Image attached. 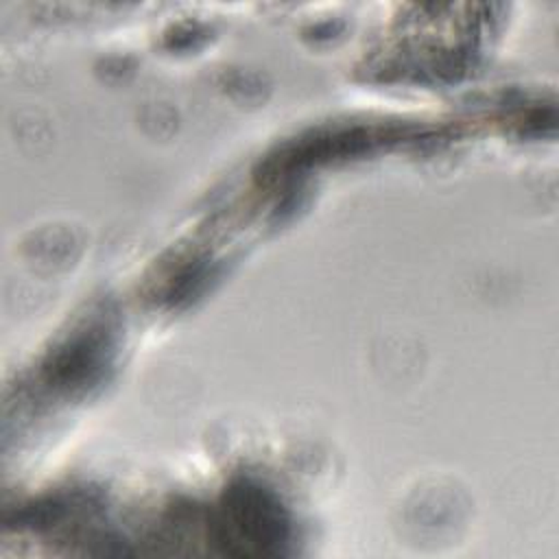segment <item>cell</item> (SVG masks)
<instances>
[{
	"mask_svg": "<svg viewBox=\"0 0 559 559\" xmlns=\"http://www.w3.org/2000/svg\"><path fill=\"white\" fill-rule=\"evenodd\" d=\"M229 520L247 544H255L258 550H266L271 544H282L288 535L286 518L271 493L258 485L242 483L229 491Z\"/></svg>",
	"mask_w": 559,
	"mask_h": 559,
	"instance_id": "6da1fadb",
	"label": "cell"
}]
</instances>
